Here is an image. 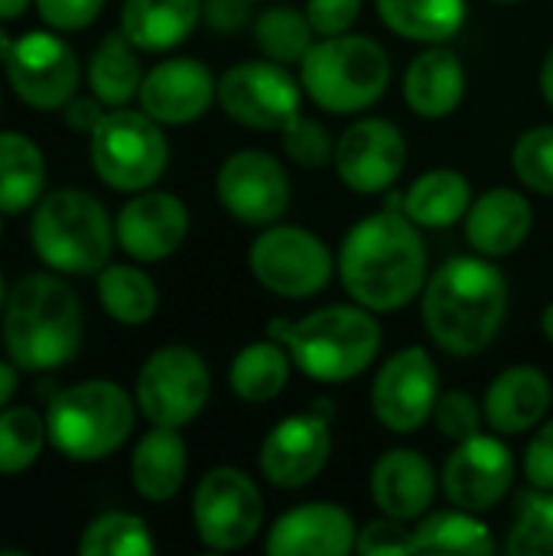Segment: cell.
Segmentation results:
<instances>
[{"instance_id": "obj_38", "label": "cell", "mask_w": 553, "mask_h": 556, "mask_svg": "<svg viewBox=\"0 0 553 556\" xmlns=\"http://www.w3.org/2000/svg\"><path fill=\"white\" fill-rule=\"evenodd\" d=\"M505 547L512 556H553V492L535 489L521 498Z\"/></svg>"}, {"instance_id": "obj_14", "label": "cell", "mask_w": 553, "mask_h": 556, "mask_svg": "<svg viewBox=\"0 0 553 556\" xmlns=\"http://www.w3.org/2000/svg\"><path fill=\"white\" fill-rule=\"evenodd\" d=\"M440 375L424 349H404L385 362L372 388V410L378 424L391 433L420 430L437 407Z\"/></svg>"}, {"instance_id": "obj_55", "label": "cell", "mask_w": 553, "mask_h": 556, "mask_svg": "<svg viewBox=\"0 0 553 556\" xmlns=\"http://www.w3.org/2000/svg\"><path fill=\"white\" fill-rule=\"evenodd\" d=\"M0 215H3V212H0ZM0 231H3V222H0Z\"/></svg>"}, {"instance_id": "obj_17", "label": "cell", "mask_w": 553, "mask_h": 556, "mask_svg": "<svg viewBox=\"0 0 553 556\" xmlns=\"http://www.w3.org/2000/svg\"><path fill=\"white\" fill-rule=\"evenodd\" d=\"M515 482V456L499 437L476 433L450 453L440 485L456 508L489 511L495 508Z\"/></svg>"}, {"instance_id": "obj_42", "label": "cell", "mask_w": 553, "mask_h": 556, "mask_svg": "<svg viewBox=\"0 0 553 556\" xmlns=\"http://www.w3.org/2000/svg\"><path fill=\"white\" fill-rule=\"evenodd\" d=\"M355 551L362 556L417 554V551H414V531H407L404 521H394V518H388V515L378 518V521H368V525L359 531Z\"/></svg>"}, {"instance_id": "obj_20", "label": "cell", "mask_w": 553, "mask_h": 556, "mask_svg": "<svg viewBox=\"0 0 553 556\" xmlns=\"http://www.w3.org/2000/svg\"><path fill=\"white\" fill-rule=\"evenodd\" d=\"M114 235L117 244L143 264L163 261L173 251H179V244L189 235V208L183 205V199L169 195V192H140L134 195L117 222H114Z\"/></svg>"}, {"instance_id": "obj_9", "label": "cell", "mask_w": 553, "mask_h": 556, "mask_svg": "<svg viewBox=\"0 0 553 556\" xmlns=\"http://www.w3.org/2000/svg\"><path fill=\"white\" fill-rule=\"evenodd\" d=\"M248 267L254 280L284 296V300H306L326 290L332 274L339 270L332 261V251L326 241L306 228L297 225H267L251 251H248Z\"/></svg>"}, {"instance_id": "obj_49", "label": "cell", "mask_w": 553, "mask_h": 556, "mask_svg": "<svg viewBox=\"0 0 553 556\" xmlns=\"http://www.w3.org/2000/svg\"><path fill=\"white\" fill-rule=\"evenodd\" d=\"M541 94H544V101L553 108V46L551 52L544 55V65H541Z\"/></svg>"}, {"instance_id": "obj_7", "label": "cell", "mask_w": 553, "mask_h": 556, "mask_svg": "<svg viewBox=\"0 0 553 556\" xmlns=\"http://www.w3.org/2000/svg\"><path fill=\"white\" fill-rule=\"evenodd\" d=\"M134 420V401L121 384L81 381L49 401L46 433L65 459L98 463L124 446Z\"/></svg>"}, {"instance_id": "obj_33", "label": "cell", "mask_w": 553, "mask_h": 556, "mask_svg": "<svg viewBox=\"0 0 553 556\" xmlns=\"http://www.w3.org/2000/svg\"><path fill=\"white\" fill-rule=\"evenodd\" d=\"M417 554H466L482 556L495 551L492 531L476 518V511H433L414 528Z\"/></svg>"}, {"instance_id": "obj_30", "label": "cell", "mask_w": 553, "mask_h": 556, "mask_svg": "<svg viewBox=\"0 0 553 556\" xmlns=\"http://www.w3.org/2000/svg\"><path fill=\"white\" fill-rule=\"evenodd\" d=\"M290 352L277 342V339H261L244 345L228 368V384L238 394V401L244 404H267L274 401L290 378Z\"/></svg>"}, {"instance_id": "obj_47", "label": "cell", "mask_w": 553, "mask_h": 556, "mask_svg": "<svg viewBox=\"0 0 553 556\" xmlns=\"http://www.w3.org/2000/svg\"><path fill=\"white\" fill-rule=\"evenodd\" d=\"M101 117H104V111H101V101L98 98H72L65 104V124L72 130L91 134L101 124Z\"/></svg>"}, {"instance_id": "obj_46", "label": "cell", "mask_w": 553, "mask_h": 556, "mask_svg": "<svg viewBox=\"0 0 553 556\" xmlns=\"http://www.w3.org/2000/svg\"><path fill=\"white\" fill-rule=\"evenodd\" d=\"M202 16L218 33H235L251 20V0H202Z\"/></svg>"}, {"instance_id": "obj_16", "label": "cell", "mask_w": 553, "mask_h": 556, "mask_svg": "<svg viewBox=\"0 0 553 556\" xmlns=\"http://www.w3.org/2000/svg\"><path fill=\"white\" fill-rule=\"evenodd\" d=\"M407 163V143L404 134L381 117H362L336 140V173L339 179L359 192L375 195L398 182Z\"/></svg>"}, {"instance_id": "obj_8", "label": "cell", "mask_w": 553, "mask_h": 556, "mask_svg": "<svg viewBox=\"0 0 553 556\" xmlns=\"http://www.w3.org/2000/svg\"><path fill=\"white\" fill-rule=\"evenodd\" d=\"M169 160L163 124L147 111L114 108L91 130V166L104 186L117 192L150 189Z\"/></svg>"}, {"instance_id": "obj_1", "label": "cell", "mask_w": 553, "mask_h": 556, "mask_svg": "<svg viewBox=\"0 0 553 556\" xmlns=\"http://www.w3.org/2000/svg\"><path fill=\"white\" fill-rule=\"evenodd\" d=\"M336 267L352 303L372 313H394L424 290L427 248L417 225L394 205L352 225Z\"/></svg>"}, {"instance_id": "obj_6", "label": "cell", "mask_w": 553, "mask_h": 556, "mask_svg": "<svg viewBox=\"0 0 553 556\" xmlns=\"http://www.w3.org/2000/svg\"><path fill=\"white\" fill-rule=\"evenodd\" d=\"M29 238L46 267L85 277L108 264L117 235L108 208L91 192L55 189L36 205Z\"/></svg>"}, {"instance_id": "obj_39", "label": "cell", "mask_w": 553, "mask_h": 556, "mask_svg": "<svg viewBox=\"0 0 553 556\" xmlns=\"http://www.w3.org/2000/svg\"><path fill=\"white\" fill-rule=\"evenodd\" d=\"M515 176L541 195H553V127H531L518 137L512 150Z\"/></svg>"}, {"instance_id": "obj_56", "label": "cell", "mask_w": 553, "mask_h": 556, "mask_svg": "<svg viewBox=\"0 0 553 556\" xmlns=\"http://www.w3.org/2000/svg\"><path fill=\"white\" fill-rule=\"evenodd\" d=\"M251 3H254V0H251Z\"/></svg>"}, {"instance_id": "obj_34", "label": "cell", "mask_w": 553, "mask_h": 556, "mask_svg": "<svg viewBox=\"0 0 553 556\" xmlns=\"http://www.w3.org/2000/svg\"><path fill=\"white\" fill-rule=\"evenodd\" d=\"M98 296L104 313L121 326H143L160 306L156 283L127 264H104L98 270Z\"/></svg>"}, {"instance_id": "obj_32", "label": "cell", "mask_w": 553, "mask_h": 556, "mask_svg": "<svg viewBox=\"0 0 553 556\" xmlns=\"http://www.w3.org/2000/svg\"><path fill=\"white\" fill-rule=\"evenodd\" d=\"M134 49L137 46L124 33H108L98 42V49L91 52L88 85H91V91H95V98L101 104L124 108L130 98L140 94L143 72H140V59H137Z\"/></svg>"}, {"instance_id": "obj_23", "label": "cell", "mask_w": 553, "mask_h": 556, "mask_svg": "<svg viewBox=\"0 0 553 556\" xmlns=\"http://www.w3.org/2000/svg\"><path fill=\"white\" fill-rule=\"evenodd\" d=\"M551 401L553 388L541 368L512 365L489 384L482 410H486V424L495 433L518 437V433H528L544 424Z\"/></svg>"}, {"instance_id": "obj_15", "label": "cell", "mask_w": 553, "mask_h": 556, "mask_svg": "<svg viewBox=\"0 0 553 556\" xmlns=\"http://www.w3.org/2000/svg\"><path fill=\"white\" fill-rule=\"evenodd\" d=\"M7 78L13 91L39 111L65 108L78 88V59L68 42L52 33H26L7 55Z\"/></svg>"}, {"instance_id": "obj_52", "label": "cell", "mask_w": 553, "mask_h": 556, "mask_svg": "<svg viewBox=\"0 0 553 556\" xmlns=\"http://www.w3.org/2000/svg\"><path fill=\"white\" fill-rule=\"evenodd\" d=\"M10 49H13V39L0 29V62H7V55H10Z\"/></svg>"}, {"instance_id": "obj_50", "label": "cell", "mask_w": 553, "mask_h": 556, "mask_svg": "<svg viewBox=\"0 0 553 556\" xmlns=\"http://www.w3.org/2000/svg\"><path fill=\"white\" fill-rule=\"evenodd\" d=\"M26 7H29V0H0V20H16V16H23Z\"/></svg>"}, {"instance_id": "obj_25", "label": "cell", "mask_w": 553, "mask_h": 556, "mask_svg": "<svg viewBox=\"0 0 553 556\" xmlns=\"http://www.w3.org/2000/svg\"><path fill=\"white\" fill-rule=\"evenodd\" d=\"M466 94V68L447 42L424 49L404 72V101L427 121L450 117Z\"/></svg>"}, {"instance_id": "obj_24", "label": "cell", "mask_w": 553, "mask_h": 556, "mask_svg": "<svg viewBox=\"0 0 553 556\" xmlns=\"http://www.w3.org/2000/svg\"><path fill=\"white\" fill-rule=\"evenodd\" d=\"M466 238L476 254L482 257H505L515 254L531 235V202L508 186L489 189L473 199L466 212Z\"/></svg>"}, {"instance_id": "obj_53", "label": "cell", "mask_w": 553, "mask_h": 556, "mask_svg": "<svg viewBox=\"0 0 553 556\" xmlns=\"http://www.w3.org/2000/svg\"><path fill=\"white\" fill-rule=\"evenodd\" d=\"M7 303V290H3V277H0V306Z\"/></svg>"}, {"instance_id": "obj_5", "label": "cell", "mask_w": 553, "mask_h": 556, "mask_svg": "<svg viewBox=\"0 0 553 556\" xmlns=\"http://www.w3.org/2000/svg\"><path fill=\"white\" fill-rule=\"evenodd\" d=\"M391 81V59L372 36H323L300 62L306 98L329 114H359L372 108Z\"/></svg>"}, {"instance_id": "obj_13", "label": "cell", "mask_w": 553, "mask_h": 556, "mask_svg": "<svg viewBox=\"0 0 553 556\" xmlns=\"http://www.w3.org/2000/svg\"><path fill=\"white\" fill-rule=\"evenodd\" d=\"M215 192L235 222L267 228L284 218L290 205V176L277 156L264 150H238L218 166Z\"/></svg>"}, {"instance_id": "obj_27", "label": "cell", "mask_w": 553, "mask_h": 556, "mask_svg": "<svg viewBox=\"0 0 553 556\" xmlns=\"http://www.w3.org/2000/svg\"><path fill=\"white\" fill-rule=\"evenodd\" d=\"M394 205L417 225V228H450L466 218L473 205V186L460 169H430L414 186L394 199Z\"/></svg>"}, {"instance_id": "obj_11", "label": "cell", "mask_w": 553, "mask_h": 556, "mask_svg": "<svg viewBox=\"0 0 553 556\" xmlns=\"http://www.w3.org/2000/svg\"><path fill=\"white\" fill-rule=\"evenodd\" d=\"M196 534L209 551H238L251 544L264 525V498L241 469L218 466L202 476L192 495Z\"/></svg>"}, {"instance_id": "obj_22", "label": "cell", "mask_w": 553, "mask_h": 556, "mask_svg": "<svg viewBox=\"0 0 553 556\" xmlns=\"http://www.w3.org/2000/svg\"><path fill=\"white\" fill-rule=\"evenodd\" d=\"M372 498L394 521H417L437 498V472L417 450H388L372 469Z\"/></svg>"}, {"instance_id": "obj_54", "label": "cell", "mask_w": 553, "mask_h": 556, "mask_svg": "<svg viewBox=\"0 0 553 556\" xmlns=\"http://www.w3.org/2000/svg\"><path fill=\"white\" fill-rule=\"evenodd\" d=\"M495 3H515V0H495Z\"/></svg>"}, {"instance_id": "obj_12", "label": "cell", "mask_w": 553, "mask_h": 556, "mask_svg": "<svg viewBox=\"0 0 553 556\" xmlns=\"http://www.w3.org/2000/svg\"><path fill=\"white\" fill-rule=\"evenodd\" d=\"M303 85L280 62H238L218 78L222 111L251 127L284 134L300 117Z\"/></svg>"}, {"instance_id": "obj_26", "label": "cell", "mask_w": 553, "mask_h": 556, "mask_svg": "<svg viewBox=\"0 0 553 556\" xmlns=\"http://www.w3.org/2000/svg\"><path fill=\"white\" fill-rule=\"evenodd\" d=\"M202 0H124L121 33L143 52L179 46L199 23Z\"/></svg>"}, {"instance_id": "obj_43", "label": "cell", "mask_w": 553, "mask_h": 556, "mask_svg": "<svg viewBox=\"0 0 553 556\" xmlns=\"http://www.w3.org/2000/svg\"><path fill=\"white\" fill-rule=\"evenodd\" d=\"M362 13V0H306V20L319 36L349 33Z\"/></svg>"}, {"instance_id": "obj_10", "label": "cell", "mask_w": 553, "mask_h": 556, "mask_svg": "<svg viewBox=\"0 0 553 556\" xmlns=\"http://www.w3.org/2000/svg\"><path fill=\"white\" fill-rule=\"evenodd\" d=\"M209 394V365L186 345H166L153 352L137 375V407L153 427H186L205 410Z\"/></svg>"}, {"instance_id": "obj_21", "label": "cell", "mask_w": 553, "mask_h": 556, "mask_svg": "<svg viewBox=\"0 0 553 556\" xmlns=\"http://www.w3.org/2000/svg\"><path fill=\"white\" fill-rule=\"evenodd\" d=\"M359 528L332 502H310L277 518L267 534L271 556H345L355 551Z\"/></svg>"}, {"instance_id": "obj_4", "label": "cell", "mask_w": 553, "mask_h": 556, "mask_svg": "<svg viewBox=\"0 0 553 556\" xmlns=\"http://www.w3.org/2000/svg\"><path fill=\"white\" fill-rule=\"evenodd\" d=\"M271 339H277L293 365L319 381V384H342L359 378L381 349V326L372 309L352 306H323L300 323L274 319Z\"/></svg>"}, {"instance_id": "obj_3", "label": "cell", "mask_w": 553, "mask_h": 556, "mask_svg": "<svg viewBox=\"0 0 553 556\" xmlns=\"http://www.w3.org/2000/svg\"><path fill=\"white\" fill-rule=\"evenodd\" d=\"M75 290L49 274L23 277L3 303V345L16 368L52 371L75 358L85 332Z\"/></svg>"}, {"instance_id": "obj_44", "label": "cell", "mask_w": 553, "mask_h": 556, "mask_svg": "<svg viewBox=\"0 0 553 556\" xmlns=\"http://www.w3.org/2000/svg\"><path fill=\"white\" fill-rule=\"evenodd\" d=\"M104 0H36L39 16L52 29H85L98 20Z\"/></svg>"}, {"instance_id": "obj_37", "label": "cell", "mask_w": 553, "mask_h": 556, "mask_svg": "<svg viewBox=\"0 0 553 556\" xmlns=\"http://www.w3.org/2000/svg\"><path fill=\"white\" fill-rule=\"evenodd\" d=\"M46 420L29 407L0 410V476H16L36 463L46 440Z\"/></svg>"}, {"instance_id": "obj_2", "label": "cell", "mask_w": 553, "mask_h": 556, "mask_svg": "<svg viewBox=\"0 0 553 556\" xmlns=\"http://www.w3.org/2000/svg\"><path fill=\"white\" fill-rule=\"evenodd\" d=\"M508 316V280L492 257H450L424 283V323L430 339L469 358L486 352Z\"/></svg>"}, {"instance_id": "obj_35", "label": "cell", "mask_w": 553, "mask_h": 556, "mask_svg": "<svg viewBox=\"0 0 553 556\" xmlns=\"http://www.w3.org/2000/svg\"><path fill=\"white\" fill-rule=\"evenodd\" d=\"M316 29L306 20V10H293V7H271L254 20V42L257 49L280 65H300L303 55L313 49Z\"/></svg>"}, {"instance_id": "obj_36", "label": "cell", "mask_w": 553, "mask_h": 556, "mask_svg": "<svg viewBox=\"0 0 553 556\" xmlns=\"http://www.w3.org/2000/svg\"><path fill=\"white\" fill-rule=\"evenodd\" d=\"M78 551L85 556H150L153 538L137 515L108 511L85 528Z\"/></svg>"}, {"instance_id": "obj_40", "label": "cell", "mask_w": 553, "mask_h": 556, "mask_svg": "<svg viewBox=\"0 0 553 556\" xmlns=\"http://www.w3.org/2000/svg\"><path fill=\"white\" fill-rule=\"evenodd\" d=\"M284 153L303 169H323L336 160V140L313 117H297L284 134Z\"/></svg>"}, {"instance_id": "obj_19", "label": "cell", "mask_w": 553, "mask_h": 556, "mask_svg": "<svg viewBox=\"0 0 553 556\" xmlns=\"http://www.w3.org/2000/svg\"><path fill=\"white\" fill-rule=\"evenodd\" d=\"M140 108L160 124H192L212 101H218V81L199 59H166L143 75Z\"/></svg>"}, {"instance_id": "obj_51", "label": "cell", "mask_w": 553, "mask_h": 556, "mask_svg": "<svg viewBox=\"0 0 553 556\" xmlns=\"http://www.w3.org/2000/svg\"><path fill=\"white\" fill-rule=\"evenodd\" d=\"M541 332H544V336L553 342V303L544 309V313H541Z\"/></svg>"}, {"instance_id": "obj_41", "label": "cell", "mask_w": 553, "mask_h": 556, "mask_svg": "<svg viewBox=\"0 0 553 556\" xmlns=\"http://www.w3.org/2000/svg\"><path fill=\"white\" fill-rule=\"evenodd\" d=\"M482 420H486V410L476 404L473 394H466V391H440L437 407H433V424L447 440L463 443V440L476 437L482 430Z\"/></svg>"}, {"instance_id": "obj_45", "label": "cell", "mask_w": 553, "mask_h": 556, "mask_svg": "<svg viewBox=\"0 0 553 556\" xmlns=\"http://www.w3.org/2000/svg\"><path fill=\"white\" fill-rule=\"evenodd\" d=\"M525 476L535 489L553 492V420L541 424V430L531 437L525 453Z\"/></svg>"}, {"instance_id": "obj_31", "label": "cell", "mask_w": 553, "mask_h": 556, "mask_svg": "<svg viewBox=\"0 0 553 556\" xmlns=\"http://www.w3.org/2000/svg\"><path fill=\"white\" fill-rule=\"evenodd\" d=\"M46 160L26 134H0V212L16 215L39 202Z\"/></svg>"}, {"instance_id": "obj_29", "label": "cell", "mask_w": 553, "mask_h": 556, "mask_svg": "<svg viewBox=\"0 0 553 556\" xmlns=\"http://www.w3.org/2000/svg\"><path fill=\"white\" fill-rule=\"evenodd\" d=\"M385 26L411 42H450L466 26V0H375Z\"/></svg>"}, {"instance_id": "obj_18", "label": "cell", "mask_w": 553, "mask_h": 556, "mask_svg": "<svg viewBox=\"0 0 553 556\" xmlns=\"http://www.w3.org/2000/svg\"><path fill=\"white\" fill-rule=\"evenodd\" d=\"M332 433L323 414H297L284 417L261 443V472L274 489H303L310 485L329 463Z\"/></svg>"}, {"instance_id": "obj_48", "label": "cell", "mask_w": 553, "mask_h": 556, "mask_svg": "<svg viewBox=\"0 0 553 556\" xmlns=\"http://www.w3.org/2000/svg\"><path fill=\"white\" fill-rule=\"evenodd\" d=\"M13 391H16V365H10V362H0V410L10 404Z\"/></svg>"}, {"instance_id": "obj_28", "label": "cell", "mask_w": 553, "mask_h": 556, "mask_svg": "<svg viewBox=\"0 0 553 556\" xmlns=\"http://www.w3.org/2000/svg\"><path fill=\"white\" fill-rule=\"evenodd\" d=\"M189 456L179 430L173 427H153L134 450L130 459V479L140 498L147 502H169L186 479Z\"/></svg>"}]
</instances>
